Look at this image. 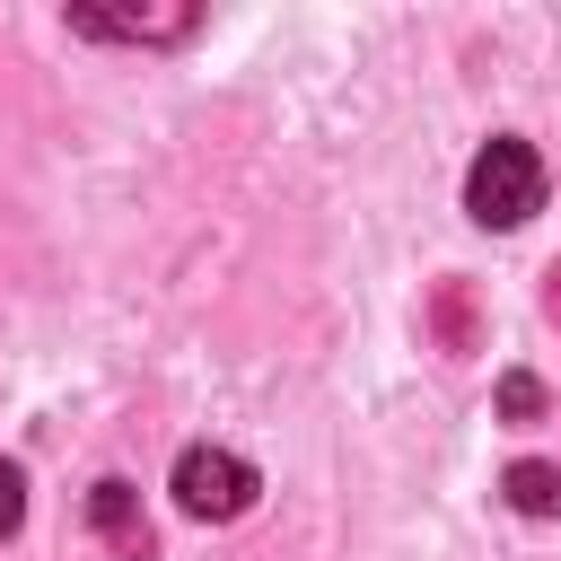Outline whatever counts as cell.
<instances>
[{"instance_id": "cell-1", "label": "cell", "mask_w": 561, "mask_h": 561, "mask_svg": "<svg viewBox=\"0 0 561 561\" xmlns=\"http://www.w3.org/2000/svg\"><path fill=\"white\" fill-rule=\"evenodd\" d=\"M465 210L482 228H526L543 210V158H535V140H517V131L482 140V158L465 175Z\"/></svg>"}, {"instance_id": "cell-2", "label": "cell", "mask_w": 561, "mask_h": 561, "mask_svg": "<svg viewBox=\"0 0 561 561\" xmlns=\"http://www.w3.org/2000/svg\"><path fill=\"white\" fill-rule=\"evenodd\" d=\"M175 508L184 517H245L254 508V465L228 447H184L175 456Z\"/></svg>"}, {"instance_id": "cell-3", "label": "cell", "mask_w": 561, "mask_h": 561, "mask_svg": "<svg viewBox=\"0 0 561 561\" xmlns=\"http://www.w3.org/2000/svg\"><path fill=\"white\" fill-rule=\"evenodd\" d=\"M88 526L114 543V561H158V535H149V517H140V491H131L123 473H105V482L88 491Z\"/></svg>"}, {"instance_id": "cell-4", "label": "cell", "mask_w": 561, "mask_h": 561, "mask_svg": "<svg viewBox=\"0 0 561 561\" xmlns=\"http://www.w3.org/2000/svg\"><path fill=\"white\" fill-rule=\"evenodd\" d=\"M70 35H131V44H175L193 35V9H158V18H105V9H70Z\"/></svg>"}, {"instance_id": "cell-5", "label": "cell", "mask_w": 561, "mask_h": 561, "mask_svg": "<svg viewBox=\"0 0 561 561\" xmlns=\"http://www.w3.org/2000/svg\"><path fill=\"white\" fill-rule=\"evenodd\" d=\"M430 333H438V351H473V342H482L473 280H438V289H430Z\"/></svg>"}, {"instance_id": "cell-6", "label": "cell", "mask_w": 561, "mask_h": 561, "mask_svg": "<svg viewBox=\"0 0 561 561\" xmlns=\"http://www.w3.org/2000/svg\"><path fill=\"white\" fill-rule=\"evenodd\" d=\"M500 491H508V508H526V517H561V465H543V456H517V465L500 473Z\"/></svg>"}, {"instance_id": "cell-7", "label": "cell", "mask_w": 561, "mask_h": 561, "mask_svg": "<svg viewBox=\"0 0 561 561\" xmlns=\"http://www.w3.org/2000/svg\"><path fill=\"white\" fill-rule=\"evenodd\" d=\"M500 412H508V421H543V386H535L526 368H508V377H500Z\"/></svg>"}, {"instance_id": "cell-8", "label": "cell", "mask_w": 561, "mask_h": 561, "mask_svg": "<svg viewBox=\"0 0 561 561\" xmlns=\"http://www.w3.org/2000/svg\"><path fill=\"white\" fill-rule=\"evenodd\" d=\"M18 517H26V473L0 456V535H18Z\"/></svg>"}, {"instance_id": "cell-9", "label": "cell", "mask_w": 561, "mask_h": 561, "mask_svg": "<svg viewBox=\"0 0 561 561\" xmlns=\"http://www.w3.org/2000/svg\"><path fill=\"white\" fill-rule=\"evenodd\" d=\"M543 316H552V324H561V263H552V272H543Z\"/></svg>"}]
</instances>
